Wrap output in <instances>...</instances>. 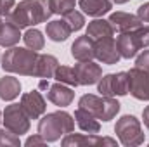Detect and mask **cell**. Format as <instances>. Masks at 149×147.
Segmentation results:
<instances>
[{"label":"cell","mask_w":149,"mask_h":147,"mask_svg":"<svg viewBox=\"0 0 149 147\" xmlns=\"http://www.w3.org/2000/svg\"><path fill=\"white\" fill-rule=\"evenodd\" d=\"M19 104L23 106V109L28 114L30 119H38V118L45 112V109H47L45 99H43V95H42L38 90H31V92L23 94Z\"/></svg>","instance_id":"obj_12"},{"label":"cell","mask_w":149,"mask_h":147,"mask_svg":"<svg viewBox=\"0 0 149 147\" xmlns=\"http://www.w3.org/2000/svg\"><path fill=\"white\" fill-rule=\"evenodd\" d=\"M116 31H114V28L111 26V23L108 19H99V17H95L94 21H90L88 23V28H87V35L92 38L94 42L95 40H101V38H109Z\"/></svg>","instance_id":"obj_21"},{"label":"cell","mask_w":149,"mask_h":147,"mask_svg":"<svg viewBox=\"0 0 149 147\" xmlns=\"http://www.w3.org/2000/svg\"><path fill=\"white\" fill-rule=\"evenodd\" d=\"M78 107L88 111L101 121H111L113 118L120 112L121 104L114 97H104V95H94V94H85L80 97Z\"/></svg>","instance_id":"obj_4"},{"label":"cell","mask_w":149,"mask_h":147,"mask_svg":"<svg viewBox=\"0 0 149 147\" xmlns=\"http://www.w3.org/2000/svg\"><path fill=\"white\" fill-rule=\"evenodd\" d=\"M114 3H118V5H121V3H127V2H130V0H111Z\"/></svg>","instance_id":"obj_36"},{"label":"cell","mask_w":149,"mask_h":147,"mask_svg":"<svg viewBox=\"0 0 149 147\" xmlns=\"http://www.w3.org/2000/svg\"><path fill=\"white\" fill-rule=\"evenodd\" d=\"M52 14L50 0H23L12 9L9 19L19 28H30L45 23Z\"/></svg>","instance_id":"obj_1"},{"label":"cell","mask_w":149,"mask_h":147,"mask_svg":"<svg viewBox=\"0 0 149 147\" xmlns=\"http://www.w3.org/2000/svg\"><path fill=\"white\" fill-rule=\"evenodd\" d=\"M137 16L141 17L142 23H149V2L142 3V5H139V9H137Z\"/></svg>","instance_id":"obj_32"},{"label":"cell","mask_w":149,"mask_h":147,"mask_svg":"<svg viewBox=\"0 0 149 147\" xmlns=\"http://www.w3.org/2000/svg\"><path fill=\"white\" fill-rule=\"evenodd\" d=\"M37 50L23 47H9L2 55V69L7 73H16L21 76H35L38 62Z\"/></svg>","instance_id":"obj_2"},{"label":"cell","mask_w":149,"mask_h":147,"mask_svg":"<svg viewBox=\"0 0 149 147\" xmlns=\"http://www.w3.org/2000/svg\"><path fill=\"white\" fill-rule=\"evenodd\" d=\"M23 40H24V43H26V47L28 49H31V50H42L43 49V45H45V38L42 35V31L37 30V28H31V30H28L24 35H23Z\"/></svg>","instance_id":"obj_24"},{"label":"cell","mask_w":149,"mask_h":147,"mask_svg":"<svg viewBox=\"0 0 149 147\" xmlns=\"http://www.w3.org/2000/svg\"><path fill=\"white\" fill-rule=\"evenodd\" d=\"M114 133L118 137V140L125 147H135L144 144L146 135L142 132L141 121L134 116V114H125L121 116L116 125H114Z\"/></svg>","instance_id":"obj_5"},{"label":"cell","mask_w":149,"mask_h":147,"mask_svg":"<svg viewBox=\"0 0 149 147\" xmlns=\"http://www.w3.org/2000/svg\"><path fill=\"white\" fill-rule=\"evenodd\" d=\"M0 146L19 147V146H21L19 135L12 133V132H10V130H7V128H2V130H0Z\"/></svg>","instance_id":"obj_28"},{"label":"cell","mask_w":149,"mask_h":147,"mask_svg":"<svg viewBox=\"0 0 149 147\" xmlns=\"http://www.w3.org/2000/svg\"><path fill=\"white\" fill-rule=\"evenodd\" d=\"M21 38V28L9 17L2 21L0 26V47H14Z\"/></svg>","instance_id":"obj_17"},{"label":"cell","mask_w":149,"mask_h":147,"mask_svg":"<svg viewBox=\"0 0 149 147\" xmlns=\"http://www.w3.org/2000/svg\"><path fill=\"white\" fill-rule=\"evenodd\" d=\"M61 144L64 147H97V146H109L114 147L116 146V140L111 137H99L97 133H68L64 135V139L61 140Z\"/></svg>","instance_id":"obj_8"},{"label":"cell","mask_w":149,"mask_h":147,"mask_svg":"<svg viewBox=\"0 0 149 147\" xmlns=\"http://www.w3.org/2000/svg\"><path fill=\"white\" fill-rule=\"evenodd\" d=\"M78 5L85 14L92 17H101L113 9L111 0H78Z\"/></svg>","instance_id":"obj_20"},{"label":"cell","mask_w":149,"mask_h":147,"mask_svg":"<svg viewBox=\"0 0 149 147\" xmlns=\"http://www.w3.org/2000/svg\"><path fill=\"white\" fill-rule=\"evenodd\" d=\"M57 66H59L57 57H54L50 54H40L38 55V62H37L35 78H45V80L54 78V73H56Z\"/></svg>","instance_id":"obj_22"},{"label":"cell","mask_w":149,"mask_h":147,"mask_svg":"<svg viewBox=\"0 0 149 147\" xmlns=\"http://www.w3.org/2000/svg\"><path fill=\"white\" fill-rule=\"evenodd\" d=\"M2 118H3L2 121L5 125V128L10 130L12 133H16L19 137L23 133H28V130H30V118L24 112L21 104H10V106H7L5 111L2 112Z\"/></svg>","instance_id":"obj_7"},{"label":"cell","mask_w":149,"mask_h":147,"mask_svg":"<svg viewBox=\"0 0 149 147\" xmlns=\"http://www.w3.org/2000/svg\"><path fill=\"white\" fill-rule=\"evenodd\" d=\"M0 121H2V112H0Z\"/></svg>","instance_id":"obj_38"},{"label":"cell","mask_w":149,"mask_h":147,"mask_svg":"<svg viewBox=\"0 0 149 147\" xmlns=\"http://www.w3.org/2000/svg\"><path fill=\"white\" fill-rule=\"evenodd\" d=\"M108 21L111 23V26L114 28V31H118V33L134 31V30H137L139 26L144 24V23L141 21L139 16H135V14H128V12H121V10L113 12Z\"/></svg>","instance_id":"obj_13"},{"label":"cell","mask_w":149,"mask_h":147,"mask_svg":"<svg viewBox=\"0 0 149 147\" xmlns=\"http://www.w3.org/2000/svg\"><path fill=\"white\" fill-rule=\"evenodd\" d=\"M49 87H50V83H49V80H45V78H40V83H38V88H40V90H49Z\"/></svg>","instance_id":"obj_34"},{"label":"cell","mask_w":149,"mask_h":147,"mask_svg":"<svg viewBox=\"0 0 149 147\" xmlns=\"http://www.w3.org/2000/svg\"><path fill=\"white\" fill-rule=\"evenodd\" d=\"M49 101L52 104H56L57 107H66L73 102L74 99V92L70 88V85H64V83H54L49 87V94H47Z\"/></svg>","instance_id":"obj_15"},{"label":"cell","mask_w":149,"mask_h":147,"mask_svg":"<svg viewBox=\"0 0 149 147\" xmlns=\"http://www.w3.org/2000/svg\"><path fill=\"white\" fill-rule=\"evenodd\" d=\"M2 21H3V19H2V17H0V26H2Z\"/></svg>","instance_id":"obj_37"},{"label":"cell","mask_w":149,"mask_h":147,"mask_svg":"<svg viewBox=\"0 0 149 147\" xmlns=\"http://www.w3.org/2000/svg\"><path fill=\"white\" fill-rule=\"evenodd\" d=\"M74 130V116L66 111L47 112L38 121V133L47 142H57L61 137L71 133Z\"/></svg>","instance_id":"obj_3"},{"label":"cell","mask_w":149,"mask_h":147,"mask_svg":"<svg viewBox=\"0 0 149 147\" xmlns=\"http://www.w3.org/2000/svg\"><path fill=\"white\" fill-rule=\"evenodd\" d=\"M135 31V37L139 40V45H141V49H148L149 47V24H142V26H139L137 30H134Z\"/></svg>","instance_id":"obj_29"},{"label":"cell","mask_w":149,"mask_h":147,"mask_svg":"<svg viewBox=\"0 0 149 147\" xmlns=\"http://www.w3.org/2000/svg\"><path fill=\"white\" fill-rule=\"evenodd\" d=\"M71 55L78 62L81 61H92L95 57V42L88 35L78 37L71 45Z\"/></svg>","instance_id":"obj_14"},{"label":"cell","mask_w":149,"mask_h":147,"mask_svg":"<svg viewBox=\"0 0 149 147\" xmlns=\"http://www.w3.org/2000/svg\"><path fill=\"white\" fill-rule=\"evenodd\" d=\"M142 119H144V125H146V128L149 130V106H148L144 111H142Z\"/></svg>","instance_id":"obj_35"},{"label":"cell","mask_w":149,"mask_h":147,"mask_svg":"<svg viewBox=\"0 0 149 147\" xmlns=\"http://www.w3.org/2000/svg\"><path fill=\"white\" fill-rule=\"evenodd\" d=\"M14 7H16L14 0H0V17H9Z\"/></svg>","instance_id":"obj_31"},{"label":"cell","mask_w":149,"mask_h":147,"mask_svg":"<svg viewBox=\"0 0 149 147\" xmlns=\"http://www.w3.org/2000/svg\"><path fill=\"white\" fill-rule=\"evenodd\" d=\"M74 73L78 78V85H95L101 76H102V68L99 64H95L94 61H81L78 64H74Z\"/></svg>","instance_id":"obj_11"},{"label":"cell","mask_w":149,"mask_h":147,"mask_svg":"<svg viewBox=\"0 0 149 147\" xmlns=\"http://www.w3.org/2000/svg\"><path fill=\"white\" fill-rule=\"evenodd\" d=\"M134 68H137V69H142V71H146L149 73V50H142L139 55H137V59H135V66Z\"/></svg>","instance_id":"obj_30"},{"label":"cell","mask_w":149,"mask_h":147,"mask_svg":"<svg viewBox=\"0 0 149 147\" xmlns=\"http://www.w3.org/2000/svg\"><path fill=\"white\" fill-rule=\"evenodd\" d=\"M21 94V81L14 76L0 78V99L2 101H14Z\"/></svg>","instance_id":"obj_23"},{"label":"cell","mask_w":149,"mask_h":147,"mask_svg":"<svg viewBox=\"0 0 149 147\" xmlns=\"http://www.w3.org/2000/svg\"><path fill=\"white\" fill-rule=\"evenodd\" d=\"M97 92L104 97H116L130 94V78L128 71H120L116 74H104L97 81Z\"/></svg>","instance_id":"obj_6"},{"label":"cell","mask_w":149,"mask_h":147,"mask_svg":"<svg viewBox=\"0 0 149 147\" xmlns=\"http://www.w3.org/2000/svg\"><path fill=\"white\" fill-rule=\"evenodd\" d=\"M54 78L59 81V83H64V85H70V87H78V78L74 73L73 68L70 66H57Z\"/></svg>","instance_id":"obj_25"},{"label":"cell","mask_w":149,"mask_h":147,"mask_svg":"<svg viewBox=\"0 0 149 147\" xmlns=\"http://www.w3.org/2000/svg\"><path fill=\"white\" fill-rule=\"evenodd\" d=\"M0 59H2V57H0Z\"/></svg>","instance_id":"obj_39"},{"label":"cell","mask_w":149,"mask_h":147,"mask_svg":"<svg viewBox=\"0 0 149 147\" xmlns=\"http://www.w3.org/2000/svg\"><path fill=\"white\" fill-rule=\"evenodd\" d=\"M24 144H26L28 147H30V146H45V144H47V140H45V139H43L40 133H37V135H31V137H28Z\"/></svg>","instance_id":"obj_33"},{"label":"cell","mask_w":149,"mask_h":147,"mask_svg":"<svg viewBox=\"0 0 149 147\" xmlns=\"http://www.w3.org/2000/svg\"><path fill=\"white\" fill-rule=\"evenodd\" d=\"M95 59L102 64H118V61L121 59L120 52H118V47H116V40L113 37L109 38H101V40H95Z\"/></svg>","instance_id":"obj_9"},{"label":"cell","mask_w":149,"mask_h":147,"mask_svg":"<svg viewBox=\"0 0 149 147\" xmlns=\"http://www.w3.org/2000/svg\"><path fill=\"white\" fill-rule=\"evenodd\" d=\"M64 19H66V23L70 24L71 31H80V30L85 26V17H83V14L78 12V10H71V12H68V14L64 16Z\"/></svg>","instance_id":"obj_27"},{"label":"cell","mask_w":149,"mask_h":147,"mask_svg":"<svg viewBox=\"0 0 149 147\" xmlns=\"http://www.w3.org/2000/svg\"><path fill=\"white\" fill-rule=\"evenodd\" d=\"M74 123L80 126V130H83L85 133H99L101 132V123H99V119L94 116V114H90L88 111L81 109V107H78V109L74 111Z\"/></svg>","instance_id":"obj_19"},{"label":"cell","mask_w":149,"mask_h":147,"mask_svg":"<svg viewBox=\"0 0 149 147\" xmlns=\"http://www.w3.org/2000/svg\"><path fill=\"white\" fill-rule=\"evenodd\" d=\"M74 3L76 0H50V9L54 14L66 16L68 12L74 10Z\"/></svg>","instance_id":"obj_26"},{"label":"cell","mask_w":149,"mask_h":147,"mask_svg":"<svg viewBox=\"0 0 149 147\" xmlns=\"http://www.w3.org/2000/svg\"><path fill=\"white\" fill-rule=\"evenodd\" d=\"M116 47L118 52L123 59H132L137 55V52L141 50L139 40L135 37V31H127V33H120L116 38Z\"/></svg>","instance_id":"obj_16"},{"label":"cell","mask_w":149,"mask_h":147,"mask_svg":"<svg viewBox=\"0 0 149 147\" xmlns=\"http://www.w3.org/2000/svg\"><path fill=\"white\" fill-rule=\"evenodd\" d=\"M130 78V94L137 101H149V73L132 68L128 71Z\"/></svg>","instance_id":"obj_10"},{"label":"cell","mask_w":149,"mask_h":147,"mask_svg":"<svg viewBox=\"0 0 149 147\" xmlns=\"http://www.w3.org/2000/svg\"><path fill=\"white\" fill-rule=\"evenodd\" d=\"M45 33H47V37L50 38L52 42H66L73 31H71L70 24L66 23V19L63 17V19L49 21L47 28H45Z\"/></svg>","instance_id":"obj_18"}]
</instances>
